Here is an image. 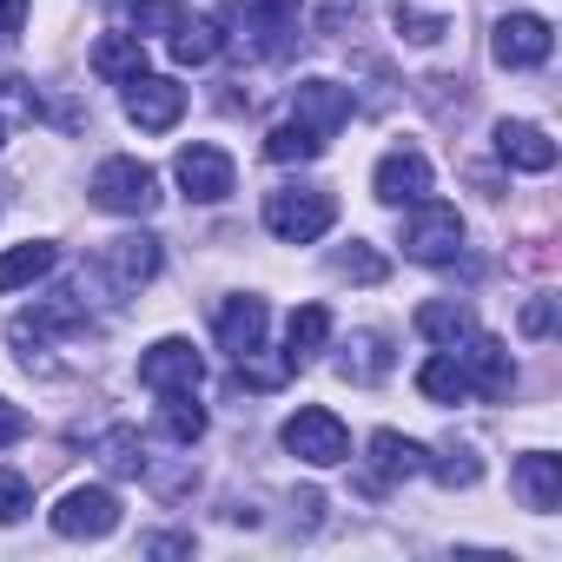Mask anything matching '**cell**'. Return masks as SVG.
Returning a JSON list of instances; mask_svg holds the SVG:
<instances>
[{"instance_id": "8", "label": "cell", "mask_w": 562, "mask_h": 562, "mask_svg": "<svg viewBox=\"0 0 562 562\" xmlns=\"http://www.w3.org/2000/svg\"><path fill=\"white\" fill-rule=\"evenodd\" d=\"M159 238H146V232H126V238H106L100 245V278H106V285L113 292H139V285H153V278H159Z\"/></svg>"}, {"instance_id": "37", "label": "cell", "mask_w": 562, "mask_h": 562, "mask_svg": "<svg viewBox=\"0 0 562 562\" xmlns=\"http://www.w3.org/2000/svg\"><path fill=\"white\" fill-rule=\"evenodd\" d=\"M21 21H27V0H0V41L21 34Z\"/></svg>"}, {"instance_id": "26", "label": "cell", "mask_w": 562, "mask_h": 562, "mask_svg": "<svg viewBox=\"0 0 562 562\" xmlns=\"http://www.w3.org/2000/svg\"><path fill=\"white\" fill-rule=\"evenodd\" d=\"M166 47H172V60H179V67H212V60H218V47H225V34H218L212 21L186 14V21H179V34H172Z\"/></svg>"}, {"instance_id": "28", "label": "cell", "mask_w": 562, "mask_h": 562, "mask_svg": "<svg viewBox=\"0 0 562 562\" xmlns=\"http://www.w3.org/2000/svg\"><path fill=\"white\" fill-rule=\"evenodd\" d=\"M424 470H430L443 490H470V483L483 476V463H476V450H470V443H443L437 457H424Z\"/></svg>"}, {"instance_id": "14", "label": "cell", "mask_w": 562, "mask_h": 562, "mask_svg": "<svg viewBox=\"0 0 562 562\" xmlns=\"http://www.w3.org/2000/svg\"><path fill=\"white\" fill-rule=\"evenodd\" d=\"M371 192H378L384 205L424 199V192H430V159H424L417 146H391V153L378 159V172H371Z\"/></svg>"}, {"instance_id": "11", "label": "cell", "mask_w": 562, "mask_h": 562, "mask_svg": "<svg viewBox=\"0 0 562 562\" xmlns=\"http://www.w3.org/2000/svg\"><path fill=\"white\" fill-rule=\"evenodd\" d=\"M457 364H463V378H470V397H490V404H503V397L516 391V364H509L503 338H483V331H470V338H463V351H457Z\"/></svg>"}, {"instance_id": "31", "label": "cell", "mask_w": 562, "mask_h": 562, "mask_svg": "<svg viewBox=\"0 0 562 562\" xmlns=\"http://www.w3.org/2000/svg\"><path fill=\"white\" fill-rule=\"evenodd\" d=\"M397 27L411 34V41H443V27H450V0H437V8H417V0H397Z\"/></svg>"}, {"instance_id": "17", "label": "cell", "mask_w": 562, "mask_h": 562, "mask_svg": "<svg viewBox=\"0 0 562 562\" xmlns=\"http://www.w3.org/2000/svg\"><path fill=\"white\" fill-rule=\"evenodd\" d=\"M496 153H503V166H516V172H549V166H555V139H549L542 126H529V120H503V126H496Z\"/></svg>"}, {"instance_id": "13", "label": "cell", "mask_w": 562, "mask_h": 562, "mask_svg": "<svg viewBox=\"0 0 562 562\" xmlns=\"http://www.w3.org/2000/svg\"><path fill=\"white\" fill-rule=\"evenodd\" d=\"M351 87H338V80H299L292 87V120H305L318 139H331L345 120H351Z\"/></svg>"}, {"instance_id": "3", "label": "cell", "mask_w": 562, "mask_h": 562, "mask_svg": "<svg viewBox=\"0 0 562 562\" xmlns=\"http://www.w3.org/2000/svg\"><path fill=\"white\" fill-rule=\"evenodd\" d=\"M463 251V212L443 205V199H411V218H404V258L417 265H457Z\"/></svg>"}, {"instance_id": "35", "label": "cell", "mask_w": 562, "mask_h": 562, "mask_svg": "<svg viewBox=\"0 0 562 562\" xmlns=\"http://www.w3.org/2000/svg\"><path fill=\"white\" fill-rule=\"evenodd\" d=\"M27 437V417H21V404H8V397H0V450H8V443H21Z\"/></svg>"}, {"instance_id": "9", "label": "cell", "mask_w": 562, "mask_h": 562, "mask_svg": "<svg viewBox=\"0 0 562 562\" xmlns=\"http://www.w3.org/2000/svg\"><path fill=\"white\" fill-rule=\"evenodd\" d=\"M549 47H555V27H549L542 14H503L496 34H490V54H496V67H509V74L542 67Z\"/></svg>"}, {"instance_id": "32", "label": "cell", "mask_w": 562, "mask_h": 562, "mask_svg": "<svg viewBox=\"0 0 562 562\" xmlns=\"http://www.w3.org/2000/svg\"><path fill=\"white\" fill-rule=\"evenodd\" d=\"M186 14H192L186 0H133V27H139V41H146V34H166V41H172Z\"/></svg>"}, {"instance_id": "24", "label": "cell", "mask_w": 562, "mask_h": 562, "mask_svg": "<svg viewBox=\"0 0 562 562\" xmlns=\"http://www.w3.org/2000/svg\"><path fill=\"white\" fill-rule=\"evenodd\" d=\"M285 345H292V351H285L292 364H312V358L331 345V312H325V305H299L292 325H285Z\"/></svg>"}, {"instance_id": "16", "label": "cell", "mask_w": 562, "mask_h": 562, "mask_svg": "<svg viewBox=\"0 0 562 562\" xmlns=\"http://www.w3.org/2000/svg\"><path fill=\"white\" fill-rule=\"evenodd\" d=\"M265 299H225L218 305V318H212V331H218V351H232V358H251L258 345H265Z\"/></svg>"}, {"instance_id": "10", "label": "cell", "mask_w": 562, "mask_h": 562, "mask_svg": "<svg viewBox=\"0 0 562 562\" xmlns=\"http://www.w3.org/2000/svg\"><path fill=\"white\" fill-rule=\"evenodd\" d=\"M172 179H179V186H186V199H199V205H218V199H232V186H238L232 159H225L218 146H205V139L179 146V159H172Z\"/></svg>"}, {"instance_id": "27", "label": "cell", "mask_w": 562, "mask_h": 562, "mask_svg": "<svg viewBox=\"0 0 562 562\" xmlns=\"http://www.w3.org/2000/svg\"><path fill=\"white\" fill-rule=\"evenodd\" d=\"M417 391H424L430 404H463V397H470V378H463L457 351H437V358H424V371H417Z\"/></svg>"}, {"instance_id": "1", "label": "cell", "mask_w": 562, "mask_h": 562, "mask_svg": "<svg viewBox=\"0 0 562 562\" xmlns=\"http://www.w3.org/2000/svg\"><path fill=\"white\" fill-rule=\"evenodd\" d=\"M218 21L251 60H285L305 41V8L299 0H218Z\"/></svg>"}, {"instance_id": "25", "label": "cell", "mask_w": 562, "mask_h": 562, "mask_svg": "<svg viewBox=\"0 0 562 562\" xmlns=\"http://www.w3.org/2000/svg\"><path fill=\"white\" fill-rule=\"evenodd\" d=\"M318 153H325V139H318L305 120H285V126L265 133V159H271V166H305V159H318Z\"/></svg>"}, {"instance_id": "2", "label": "cell", "mask_w": 562, "mask_h": 562, "mask_svg": "<svg viewBox=\"0 0 562 562\" xmlns=\"http://www.w3.org/2000/svg\"><path fill=\"white\" fill-rule=\"evenodd\" d=\"M338 225V199L318 192V186H278L265 192V232L285 238V245H312Z\"/></svg>"}, {"instance_id": "19", "label": "cell", "mask_w": 562, "mask_h": 562, "mask_svg": "<svg viewBox=\"0 0 562 562\" xmlns=\"http://www.w3.org/2000/svg\"><path fill=\"white\" fill-rule=\"evenodd\" d=\"M516 496H522V509L549 516V509L562 503V457H549V450L516 457Z\"/></svg>"}, {"instance_id": "18", "label": "cell", "mask_w": 562, "mask_h": 562, "mask_svg": "<svg viewBox=\"0 0 562 562\" xmlns=\"http://www.w3.org/2000/svg\"><path fill=\"white\" fill-rule=\"evenodd\" d=\"M424 443L417 437H397V430H378L371 437V483L364 490H384V483H404V476H417L424 470Z\"/></svg>"}, {"instance_id": "7", "label": "cell", "mask_w": 562, "mask_h": 562, "mask_svg": "<svg viewBox=\"0 0 562 562\" xmlns=\"http://www.w3.org/2000/svg\"><path fill=\"white\" fill-rule=\"evenodd\" d=\"M139 384L153 397H172V391H199L205 384V358L192 351V338H159L139 351Z\"/></svg>"}, {"instance_id": "34", "label": "cell", "mask_w": 562, "mask_h": 562, "mask_svg": "<svg viewBox=\"0 0 562 562\" xmlns=\"http://www.w3.org/2000/svg\"><path fill=\"white\" fill-rule=\"evenodd\" d=\"M338 271L358 278V285H378V278H384V258H378L364 238H351V251H338Z\"/></svg>"}, {"instance_id": "4", "label": "cell", "mask_w": 562, "mask_h": 562, "mask_svg": "<svg viewBox=\"0 0 562 562\" xmlns=\"http://www.w3.org/2000/svg\"><path fill=\"white\" fill-rule=\"evenodd\" d=\"M93 205L100 212H120V218H146L153 205H159V172L146 166V159H100V172H93Z\"/></svg>"}, {"instance_id": "15", "label": "cell", "mask_w": 562, "mask_h": 562, "mask_svg": "<svg viewBox=\"0 0 562 562\" xmlns=\"http://www.w3.org/2000/svg\"><path fill=\"white\" fill-rule=\"evenodd\" d=\"M74 331H87V305H80V299H41L34 312H21V318L8 325V338H14V345H34V351H41L47 338H74ZM34 351H27V358H34Z\"/></svg>"}, {"instance_id": "21", "label": "cell", "mask_w": 562, "mask_h": 562, "mask_svg": "<svg viewBox=\"0 0 562 562\" xmlns=\"http://www.w3.org/2000/svg\"><path fill=\"white\" fill-rule=\"evenodd\" d=\"M417 331H424L437 351H457V345L476 331V312H470L463 299H430V305H417Z\"/></svg>"}, {"instance_id": "33", "label": "cell", "mask_w": 562, "mask_h": 562, "mask_svg": "<svg viewBox=\"0 0 562 562\" xmlns=\"http://www.w3.org/2000/svg\"><path fill=\"white\" fill-rule=\"evenodd\" d=\"M34 509V483L21 470H0V522H21Z\"/></svg>"}, {"instance_id": "6", "label": "cell", "mask_w": 562, "mask_h": 562, "mask_svg": "<svg viewBox=\"0 0 562 562\" xmlns=\"http://www.w3.org/2000/svg\"><path fill=\"white\" fill-rule=\"evenodd\" d=\"M113 529H120V496L106 483H80L54 503V536H67V542H100Z\"/></svg>"}, {"instance_id": "5", "label": "cell", "mask_w": 562, "mask_h": 562, "mask_svg": "<svg viewBox=\"0 0 562 562\" xmlns=\"http://www.w3.org/2000/svg\"><path fill=\"white\" fill-rule=\"evenodd\" d=\"M285 450L299 457V463H312V470H338L345 457H351V430L338 424V411H325V404H305L299 417H285Z\"/></svg>"}, {"instance_id": "20", "label": "cell", "mask_w": 562, "mask_h": 562, "mask_svg": "<svg viewBox=\"0 0 562 562\" xmlns=\"http://www.w3.org/2000/svg\"><path fill=\"white\" fill-rule=\"evenodd\" d=\"M93 74H100L106 87H133V80L146 74V41H139V34H100V41H93Z\"/></svg>"}, {"instance_id": "38", "label": "cell", "mask_w": 562, "mask_h": 562, "mask_svg": "<svg viewBox=\"0 0 562 562\" xmlns=\"http://www.w3.org/2000/svg\"><path fill=\"white\" fill-rule=\"evenodd\" d=\"M146 549H153V555H186V549H192V542H186V536H153V542H146Z\"/></svg>"}, {"instance_id": "12", "label": "cell", "mask_w": 562, "mask_h": 562, "mask_svg": "<svg viewBox=\"0 0 562 562\" xmlns=\"http://www.w3.org/2000/svg\"><path fill=\"white\" fill-rule=\"evenodd\" d=\"M179 113H186V87H179V80L139 74V80L126 87V120H133L139 133H172Z\"/></svg>"}, {"instance_id": "36", "label": "cell", "mask_w": 562, "mask_h": 562, "mask_svg": "<svg viewBox=\"0 0 562 562\" xmlns=\"http://www.w3.org/2000/svg\"><path fill=\"white\" fill-rule=\"evenodd\" d=\"M549 325H555V312H549V299H529V305H522V331H529V338H542Z\"/></svg>"}, {"instance_id": "30", "label": "cell", "mask_w": 562, "mask_h": 562, "mask_svg": "<svg viewBox=\"0 0 562 562\" xmlns=\"http://www.w3.org/2000/svg\"><path fill=\"white\" fill-rule=\"evenodd\" d=\"M100 463H106L113 476H139V470H146L153 457H146L139 430H126V424H120V430H106V437H100Z\"/></svg>"}, {"instance_id": "22", "label": "cell", "mask_w": 562, "mask_h": 562, "mask_svg": "<svg viewBox=\"0 0 562 562\" xmlns=\"http://www.w3.org/2000/svg\"><path fill=\"white\" fill-rule=\"evenodd\" d=\"M54 265H60V251H54L47 238H27V245H14V251H0V292L34 285V278H47Z\"/></svg>"}, {"instance_id": "39", "label": "cell", "mask_w": 562, "mask_h": 562, "mask_svg": "<svg viewBox=\"0 0 562 562\" xmlns=\"http://www.w3.org/2000/svg\"><path fill=\"white\" fill-rule=\"evenodd\" d=\"M0 146H8V120H0Z\"/></svg>"}, {"instance_id": "23", "label": "cell", "mask_w": 562, "mask_h": 562, "mask_svg": "<svg viewBox=\"0 0 562 562\" xmlns=\"http://www.w3.org/2000/svg\"><path fill=\"white\" fill-rule=\"evenodd\" d=\"M384 371H391V338L384 331H358L338 358V378H351V384H378Z\"/></svg>"}, {"instance_id": "29", "label": "cell", "mask_w": 562, "mask_h": 562, "mask_svg": "<svg viewBox=\"0 0 562 562\" xmlns=\"http://www.w3.org/2000/svg\"><path fill=\"white\" fill-rule=\"evenodd\" d=\"M159 430H166L172 443H199V437H205V404H192V391H172L166 411H159Z\"/></svg>"}]
</instances>
